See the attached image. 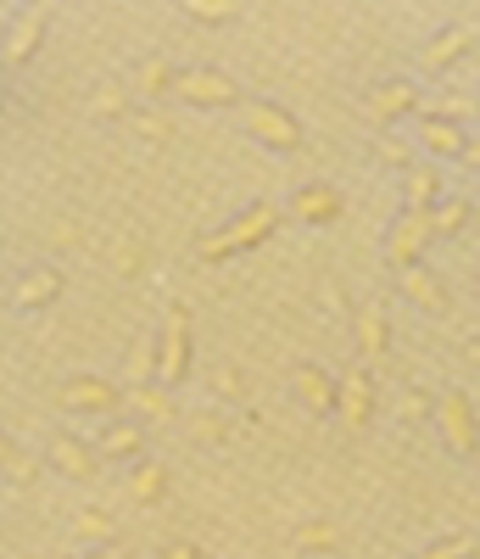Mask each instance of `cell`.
<instances>
[{
	"label": "cell",
	"instance_id": "cell-1",
	"mask_svg": "<svg viewBox=\"0 0 480 559\" xmlns=\"http://www.w3.org/2000/svg\"><path fill=\"white\" fill-rule=\"evenodd\" d=\"M274 229H279V207H274V202H252V207H240L224 229L202 236V241H196V258H202V263H229V258H240V252L263 247Z\"/></svg>",
	"mask_w": 480,
	"mask_h": 559
},
{
	"label": "cell",
	"instance_id": "cell-2",
	"mask_svg": "<svg viewBox=\"0 0 480 559\" xmlns=\"http://www.w3.org/2000/svg\"><path fill=\"white\" fill-rule=\"evenodd\" d=\"M173 102L196 107V112H218V107H247L240 102V84L218 68H179L173 79Z\"/></svg>",
	"mask_w": 480,
	"mask_h": 559
},
{
	"label": "cell",
	"instance_id": "cell-3",
	"mask_svg": "<svg viewBox=\"0 0 480 559\" xmlns=\"http://www.w3.org/2000/svg\"><path fill=\"white\" fill-rule=\"evenodd\" d=\"M157 342H163V369H157V386H184V376H190V358H196V347H190V308L184 302H168L163 308V331H157Z\"/></svg>",
	"mask_w": 480,
	"mask_h": 559
},
{
	"label": "cell",
	"instance_id": "cell-4",
	"mask_svg": "<svg viewBox=\"0 0 480 559\" xmlns=\"http://www.w3.org/2000/svg\"><path fill=\"white\" fill-rule=\"evenodd\" d=\"M430 426L442 431L447 453H458V459H475L480 453V419H475V403L464 392H442L436 397V419H430Z\"/></svg>",
	"mask_w": 480,
	"mask_h": 559
},
{
	"label": "cell",
	"instance_id": "cell-5",
	"mask_svg": "<svg viewBox=\"0 0 480 559\" xmlns=\"http://www.w3.org/2000/svg\"><path fill=\"white\" fill-rule=\"evenodd\" d=\"M240 123H247V134L263 140L268 152H297V146H302L297 112H285V107H274V102H247V107H240Z\"/></svg>",
	"mask_w": 480,
	"mask_h": 559
},
{
	"label": "cell",
	"instance_id": "cell-6",
	"mask_svg": "<svg viewBox=\"0 0 480 559\" xmlns=\"http://www.w3.org/2000/svg\"><path fill=\"white\" fill-rule=\"evenodd\" d=\"M436 241V224H430V213H397L392 218V229H386V258H392V269L403 274V269H419L424 263V247Z\"/></svg>",
	"mask_w": 480,
	"mask_h": 559
},
{
	"label": "cell",
	"instance_id": "cell-7",
	"mask_svg": "<svg viewBox=\"0 0 480 559\" xmlns=\"http://www.w3.org/2000/svg\"><path fill=\"white\" fill-rule=\"evenodd\" d=\"M118 403H129V392L101 376H68L57 386V408H68V414H118Z\"/></svg>",
	"mask_w": 480,
	"mask_h": 559
},
{
	"label": "cell",
	"instance_id": "cell-8",
	"mask_svg": "<svg viewBox=\"0 0 480 559\" xmlns=\"http://www.w3.org/2000/svg\"><path fill=\"white\" fill-rule=\"evenodd\" d=\"M291 392L308 414H341V381L329 376L324 364H291Z\"/></svg>",
	"mask_w": 480,
	"mask_h": 559
},
{
	"label": "cell",
	"instance_id": "cell-9",
	"mask_svg": "<svg viewBox=\"0 0 480 559\" xmlns=\"http://www.w3.org/2000/svg\"><path fill=\"white\" fill-rule=\"evenodd\" d=\"M363 112H369L374 123H403V118L424 112V90H419L413 79H386V84H374V90H369Z\"/></svg>",
	"mask_w": 480,
	"mask_h": 559
},
{
	"label": "cell",
	"instance_id": "cell-10",
	"mask_svg": "<svg viewBox=\"0 0 480 559\" xmlns=\"http://www.w3.org/2000/svg\"><path fill=\"white\" fill-rule=\"evenodd\" d=\"M45 459H51V471L73 476V481H89L95 471H101V453H95V442L73 437V431H57L51 448H45Z\"/></svg>",
	"mask_w": 480,
	"mask_h": 559
},
{
	"label": "cell",
	"instance_id": "cell-11",
	"mask_svg": "<svg viewBox=\"0 0 480 559\" xmlns=\"http://www.w3.org/2000/svg\"><path fill=\"white\" fill-rule=\"evenodd\" d=\"M95 453L118 459V464H140L146 459V426L140 419H107L101 437H95Z\"/></svg>",
	"mask_w": 480,
	"mask_h": 559
},
{
	"label": "cell",
	"instance_id": "cell-12",
	"mask_svg": "<svg viewBox=\"0 0 480 559\" xmlns=\"http://www.w3.org/2000/svg\"><path fill=\"white\" fill-rule=\"evenodd\" d=\"M475 45V23H453V28H442V34H430L424 39V51H419V68L424 73H447L464 51Z\"/></svg>",
	"mask_w": 480,
	"mask_h": 559
},
{
	"label": "cell",
	"instance_id": "cell-13",
	"mask_svg": "<svg viewBox=\"0 0 480 559\" xmlns=\"http://www.w3.org/2000/svg\"><path fill=\"white\" fill-rule=\"evenodd\" d=\"M369 414H374V376H369V364H352L341 376V419H347V431H363Z\"/></svg>",
	"mask_w": 480,
	"mask_h": 559
},
{
	"label": "cell",
	"instance_id": "cell-14",
	"mask_svg": "<svg viewBox=\"0 0 480 559\" xmlns=\"http://www.w3.org/2000/svg\"><path fill=\"white\" fill-rule=\"evenodd\" d=\"M285 207H291V218L297 224H335V218H341V191H335V185H302V191L291 197V202H285Z\"/></svg>",
	"mask_w": 480,
	"mask_h": 559
},
{
	"label": "cell",
	"instance_id": "cell-15",
	"mask_svg": "<svg viewBox=\"0 0 480 559\" xmlns=\"http://www.w3.org/2000/svg\"><path fill=\"white\" fill-rule=\"evenodd\" d=\"M57 297H62V274H57L51 263L28 269L17 286H12V308H17V313H39V308H51Z\"/></svg>",
	"mask_w": 480,
	"mask_h": 559
},
{
	"label": "cell",
	"instance_id": "cell-16",
	"mask_svg": "<svg viewBox=\"0 0 480 559\" xmlns=\"http://www.w3.org/2000/svg\"><path fill=\"white\" fill-rule=\"evenodd\" d=\"M419 146H424L430 157L458 163L464 146H469V129H464V123H447V118H419Z\"/></svg>",
	"mask_w": 480,
	"mask_h": 559
},
{
	"label": "cell",
	"instance_id": "cell-17",
	"mask_svg": "<svg viewBox=\"0 0 480 559\" xmlns=\"http://www.w3.org/2000/svg\"><path fill=\"white\" fill-rule=\"evenodd\" d=\"M397 280H403V292H408V302H413V308H424V313H447V308H453L447 286H442V280L430 274L424 263H419V269H403Z\"/></svg>",
	"mask_w": 480,
	"mask_h": 559
},
{
	"label": "cell",
	"instance_id": "cell-18",
	"mask_svg": "<svg viewBox=\"0 0 480 559\" xmlns=\"http://www.w3.org/2000/svg\"><path fill=\"white\" fill-rule=\"evenodd\" d=\"M403 202H408V213H436V202H442V174H436V163H419V168L403 174Z\"/></svg>",
	"mask_w": 480,
	"mask_h": 559
},
{
	"label": "cell",
	"instance_id": "cell-19",
	"mask_svg": "<svg viewBox=\"0 0 480 559\" xmlns=\"http://www.w3.org/2000/svg\"><path fill=\"white\" fill-rule=\"evenodd\" d=\"M352 331H358V364H374V358H386V308L380 302H369V308H358V319H352Z\"/></svg>",
	"mask_w": 480,
	"mask_h": 559
},
{
	"label": "cell",
	"instance_id": "cell-20",
	"mask_svg": "<svg viewBox=\"0 0 480 559\" xmlns=\"http://www.w3.org/2000/svg\"><path fill=\"white\" fill-rule=\"evenodd\" d=\"M39 39H45V12H17V23H12V34H7V68H23L34 51H39Z\"/></svg>",
	"mask_w": 480,
	"mask_h": 559
},
{
	"label": "cell",
	"instance_id": "cell-21",
	"mask_svg": "<svg viewBox=\"0 0 480 559\" xmlns=\"http://www.w3.org/2000/svg\"><path fill=\"white\" fill-rule=\"evenodd\" d=\"M157 369H163V342L146 331L134 347H129V364H123V381L129 386H152L157 381Z\"/></svg>",
	"mask_w": 480,
	"mask_h": 559
},
{
	"label": "cell",
	"instance_id": "cell-22",
	"mask_svg": "<svg viewBox=\"0 0 480 559\" xmlns=\"http://www.w3.org/2000/svg\"><path fill=\"white\" fill-rule=\"evenodd\" d=\"M129 408L140 426H173V392L168 386H129Z\"/></svg>",
	"mask_w": 480,
	"mask_h": 559
},
{
	"label": "cell",
	"instance_id": "cell-23",
	"mask_svg": "<svg viewBox=\"0 0 480 559\" xmlns=\"http://www.w3.org/2000/svg\"><path fill=\"white\" fill-rule=\"evenodd\" d=\"M112 537H118V526L101 515V509H84V515L73 521V543H84V548H112Z\"/></svg>",
	"mask_w": 480,
	"mask_h": 559
},
{
	"label": "cell",
	"instance_id": "cell-24",
	"mask_svg": "<svg viewBox=\"0 0 480 559\" xmlns=\"http://www.w3.org/2000/svg\"><path fill=\"white\" fill-rule=\"evenodd\" d=\"M173 68H163V62H146L134 73V96H146V102H157V96H173Z\"/></svg>",
	"mask_w": 480,
	"mask_h": 559
},
{
	"label": "cell",
	"instance_id": "cell-25",
	"mask_svg": "<svg viewBox=\"0 0 480 559\" xmlns=\"http://www.w3.org/2000/svg\"><path fill=\"white\" fill-rule=\"evenodd\" d=\"M129 487H134V498H140V503H157V498L168 492V476H163V464L140 459V464H134V481H129Z\"/></svg>",
	"mask_w": 480,
	"mask_h": 559
},
{
	"label": "cell",
	"instance_id": "cell-26",
	"mask_svg": "<svg viewBox=\"0 0 480 559\" xmlns=\"http://www.w3.org/2000/svg\"><path fill=\"white\" fill-rule=\"evenodd\" d=\"M240 12H247L240 0H190V7H184L190 23H235Z\"/></svg>",
	"mask_w": 480,
	"mask_h": 559
},
{
	"label": "cell",
	"instance_id": "cell-27",
	"mask_svg": "<svg viewBox=\"0 0 480 559\" xmlns=\"http://www.w3.org/2000/svg\"><path fill=\"white\" fill-rule=\"evenodd\" d=\"M413 559H475V537H469V532L436 537V543H430V548H419Z\"/></svg>",
	"mask_w": 480,
	"mask_h": 559
},
{
	"label": "cell",
	"instance_id": "cell-28",
	"mask_svg": "<svg viewBox=\"0 0 480 559\" xmlns=\"http://www.w3.org/2000/svg\"><path fill=\"white\" fill-rule=\"evenodd\" d=\"M430 224H436V241H442V236H458V229L469 224V202L442 197V202H436V213H430Z\"/></svg>",
	"mask_w": 480,
	"mask_h": 559
},
{
	"label": "cell",
	"instance_id": "cell-29",
	"mask_svg": "<svg viewBox=\"0 0 480 559\" xmlns=\"http://www.w3.org/2000/svg\"><path fill=\"white\" fill-rule=\"evenodd\" d=\"M480 112V102H469V96H442V102H424V112L419 118H447V123H464V118H475Z\"/></svg>",
	"mask_w": 480,
	"mask_h": 559
},
{
	"label": "cell",
	"instance_id": "cell-30",
	"mask_svg": "<svg viewBox=\"0 0 480 559\" xmlns=\"http://www.w3.org/2000/svg\"><path fill=\"white\" fill-rule=\"evenodd\" d=\"M0 464H7V481H12V487H28V481H34V459H28L12 437H7V448H0Z\"/></svg>",
	"mask_w": 480,
	"mask_h": 559
},
{
	"label": "cell",
	"instance_id": "cell-31",
	"mask_svg": "<svg viewBox=\"0 0 480 559\" xmlns=\"http://www.w3.org/2000/svg\"><path fill=\"white\" fill-rule=\"evenodd\" d=\"M374 157L380 163H386V168H419V157H413V146H408V140H397V134H386V140H380V146H374Z\"/></svg>",
	"mask_w": 480,
	"mask_h": 559
},
{
	"label": "cell",
	"instance_id": "cell-32",
	"mask_svg": "<svg viewBox=\"0 0 480 559\" xmlns=\"http://www.w3.org/2000/svg\"><path fill=\"white\" fill-rule=\"evenodd\" d=\"M335 543H341V532H335L329 521H308V526H297V548H308V554L335 548Z\"/></svg>",
	"mask_w": 480,
	"mask_h": 559
},
{
	"label": "cell",
	"instance_id": "cell-33",
	"mask_svg": "<svg viewBox=\"0 0 480 559\" xmlns=\"http://www.w3.org/2000/svg\"><path fill=\"white\" fill-rule=\"evenodd\" d=\"M123 107H129V96H123L118 84H107V90H95V96H89V112L95 118H123Z\"/></svg>",
	"mask_w": 480,
	"mask_h": 559
},
{
	"label": "cell",
	"instance_id": "cell-34",
	"mask_svg": "<svg viewBox=\"0 0 480 559\" xmlns=\"http://www.w3.org/2000/svg\"><path fill=\"white\" fill-rule=\"evenodd\" d=\"M397 414L408 419V426H413V419H436V397H430V392H403V403H397Z\"/></svg>",
	"mask_w": 480,
	"mask_h": 559
},
{
	"label": "cell",
	"instance_id": "cell-35",
	"mask_svg": "<svg viewBox=\"0 0 480 559\" xmlns=\"http://www.w3.org/2000/svg\"><path fill=\"white\" fill-rule=\"evenodd\" d=\"M196 437H202V442H224L229 431H224V419H213V414H202V419H196Z\"/></svg>",
	"mask_w": 480,
	"mask_h": 559
},
{
	"label": "cell",
	"instance_id": "cell-36",
	"mask_svg": "<svg viewBox=\"0 0 480 559\" xmlns=\"http://www.w3.org/2000/svg\"><path fill=\"white\" fill-rule=\"evenodd\" d=\"M134 129H140V134H152V140H168V123H163V118H152V112H140V118H134Z\"/></svg>",
	"mask_w": 480,
	"mask_h": 559
},
{
	"label": "cell",
	"instance_id": "cell-37",
	"mask_svg": "<svg viewBox=\"0 0 480 559\" xmlns=\"http://www.w3.org/2000/svg\"><path fill=\"white\" fill-rule=\"evenodd\" d=\"M458 168H469V174H480V134H469V146H464V157H458Z\"/></svg>",
	"mask_w": 480,
	"mask_h": 559
},
{
	"label": "cell",
	"instance_id": "cell-38",
	"mask_svg": "<svg viewBox=\"0 0 480 559\" xmlns=\"http://www.w3.org/2000/svg\"><path fill=\"white\" fill-rule=\"evenodd\" d=\"M163 559H207V554H202V548H190V543H168Z\"/></svg>",
	"mask_w": 480,
	"mask_h": 559
},
{
	"label": "cell",
	"instance_id": "cell-39",
	"mask_svg": "<svg viewBox=\"0 0 480 559\" xmlns=\"http://www.w3.org/2000/svg\"><path fill=\"white\" fill-rule=\"evenodd\" d=\"M84 559H129V554H123V548L112 543V548H95V554H84Z\"/></svg>",
	"mask_w": 480,
	"mask_h": 559
},
{
	"label": "cell",
	"instance_id": "cell-40",
	"mask_svg": "<svg viewBox=\"0 0 480 559\" xmlns=\"http://www.w3.org/2000/svg\"><path fill=\"white\" fill-rule=\"evenodd\" d=\"M469 364H475V369H480V336H475V342H469Z\"/></svg>",
	"mask_w": 480,
	"mask_h": 559
}]
</instances>
